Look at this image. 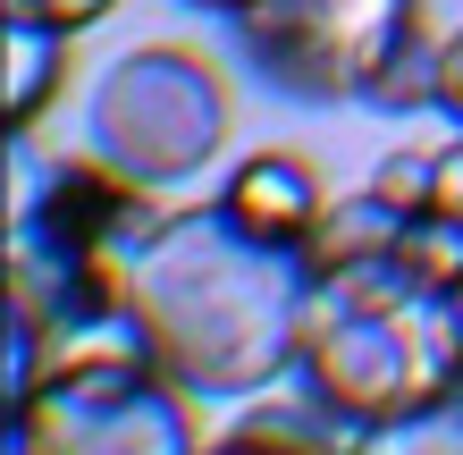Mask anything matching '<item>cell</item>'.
Segmentation results:
<instances>
[{
	"mask_svg": "<svg viewBox=\"0 0 463 455\" xmlns=\"http://www.w3.org/2000/svg\"><path fill=\"white\" fill-rule=\"evenodd\" d=\"M228 25L261 93L337 110L371 93V76L396 60L404 34H421V0H253Z\"/></svg>",
	"mask_w": 463,
	"mask_h": 455,
	"instance_id": "8992f818",
	"label": "cell"
},
{
	"mask_svg": "<svg viewBox=\"0 0 463 455\" xmlns=\"http://www.w3.org/2000/svg\"><path fill=\"white\" fill-rule=\"evenodd\" d=\"M9 312H25L51 346L118 320V270L144 236L152 185L101 152H43L34 127L9 136Z\"/></svg>",
	"mask_w": 463,
	"mask_h": 455,
	"instance_id": "3957f363",
	"label": "cell"
},
{
	"mask_svg": "<svg viewBox=\"0 0 463 455\" xmlns=\"http://www.w3.org/2000/svg\"><path fill=\"white\" fill-rule=\"evenodd\" d=\"M228 144V85L185 43H135L93 85V152L144 185L203 177Z\"/></svg>",
	"mask_w": 463,
	"mask_h": 455,
	"instance_id": "5b68a950",
	"label": "cell"
},
{
	"mask_svg": "<svg viewBox=\"0 0 463 455\" xmlns=\"http://www.w3.org/2000/svg\"><path fill=\"white\" fill-rule=\"evenodd\" d=\"M295 380L320 405H337L363 431V447L430 413L463 388V279L413 261L396 236L312 270Z\"/></svg>",
	"mask_w": 463,
	"mask_h": 455,
	"instance_id": "7a4b0ae2",
	"label": "cell"
},
{
	"mask_svg": "<svg viewBox=\"0 0 463 455\" xmlns=\"http://www.w3.org/2000/svg\"><path fill=\"white\" fill-rule=\"evenodd\" d=\"M177 9H203V17H236V9H253V0H177Z\"/></svg>",
	"mask_w": 463,
	"mask_h": 455,
	"instance_id": "9a60e30c",
	"label": "cell"
},
{
	"mask_svg": "<svg viewBox=\"0 0 463 455\" xmlns=\"http://www.w3.org/2000/svg\"><path fill=\"white\" fill-rule=\"evenodd\" d=\"M371 110H388V118H413V110H439V43L430 34H404L396 43V60L371 76Z\"/></svg>",
	"mask_w": 463,
	"mask_h": 455,
	"instance_id": "30bf717a",
	"label": "cell"
},
{
	"mask_svg": "<svg viewBox=\"0 0 463 455\" xmlns=\"http://www.w3.org/2000/svg\"><path fill=\"white\" fill-rule=\"evenodd\" d=\"M439 110L463 127V25H455V34L439 43Z\"/></svg>",
	"mask_w": 463,
	"mask_h": 455,
	"instance_id": "5bb4252c",
	"label": "cell"
},
{
	"mask_svg": "<svg viewBox=\"0 0 463 455\" xmlns=\"http://www.w3.org/2000/svg\"><path fill=\"white\" fill-rule=\"evenodd\" d=\"M312 253L244 228L228 203L160 211L127 245L118 329L185 396H261L304 355Z\"/></svg>",
	"mask_w": 463,
	"mask_h": 455,
	"instance_id": "6da1fadb",
	"label": "cell"
},
{
	"mask_svg": "<svg viewBox=\"0 0 463 455\" xmlns=\"http://www.w3.org/2000/svg\"><path fill=\"white\" fill-rule=\"evenodd\" d=\"M0 68H9V136H17L68 85V34L43 17H0Z\"/></svg>",
	"mask_w": 463,
	"mask_h": 455,
	"instance_id": "ba28073f",
	"label": "cell"
},
{
	"mask_svg": "<svg viewBox=\"0 0 463 455\" xmlns=\"http://www.w3.org/2000/svg\"><path fill=\"white\" fill-rule=\"evenodd\" d=\"M371 447H404V455H430V447H463V388H455V396H439L430 413L396 422V431H379Z\"/></svg>",
	"mask_w": 463,
	"mask_h": 455,
	"instance_id": "8fae6325",
	"label": "cell"
},
{
	"mask_svg": "<svg viewBox=\"0 0 463 455\" xmlns=\"http://www.w3.org/2000/svg\"><path fill=\"white\" fill-rule=\"evenodd\" d=\"M9 455H194L185 388L144 346H60L0 422Z\"/></svg>",
	"mask_w": 463,
	"mask_h": 455,
	"instance_id": "277c9868",
	"label": "cell"
},
{
	"mask_svg": "<svg viewBox=\"0 0 463 455\" xmlns=\"http://www.w3.org/2000/svg\"><path fill=\"white\" fill-rule=\"evenodd\" d=\"M118 0H0V17H43L60 25V34H85V25H101Z\"/></svg>",
	"mask_w": 463,
	"mask_h": 455,
	"instance_id": "4fadbf2b",
	"label": "cell"
},
{
	"mask_svg": "<svg viewBox=\"0 0 463 455\" xmlns=\"http://www.w3.org/2000/svg\"><path fill=\"white\" fill-rule=\"evenodd\" d=\"M220 203L244 228L279 236V245H312L320 211H329V185L312 177L304 152H253V160H236V177L220 185Z\"/></svg>",
	"mask_w": 463,
	"mask_h": 455,
	"instance_id": "52a82bcc",
	"label": "cell"
},
{
	"mask_svg": "<svg viewBox=\"0 0 463 455\" xmlns=\"http://www.w3.org/2000/svg\"><path fill=\"white\" fill-rule=\"evenodd\" d=\"M220 447L228 455H253V447H320V455H329V447H363V431L304 388V396H269V405L236 413L228 431H220Z\"/></svg>",
	"mask_w": 463,
	"mask_h": 455,
	"instance_id": "9c48e42d",
	"label": "cell"
},
{
	"mask_svg": "<svg viewBox=\"0 0 463 455\" xmlns=\"http://www.w3.org/2000/svg\"><path fill=\"white\" fill-rule=\"evenodd\" d=\"M371 185H379L396 211H430V152H388V160L371 169Z\"/></svg>",
	"mask_w": 463,
	"mask_h": 455,
	"instance_id": "7c38bea8",
	"label": "cell"
}]
</instances>
